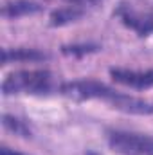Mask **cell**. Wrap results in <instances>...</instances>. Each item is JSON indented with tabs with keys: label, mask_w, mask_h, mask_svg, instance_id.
<instances>
[{
	"label": "cell",
	"mask_w": 153,
	"mask_h": 155,
	"mask_svg": "<svg viewBox=\"0 0 153 155\" xmlns=\"http://www.w3.org/2000/svg\"><path fill=\"white\" fill-rule=\"evenodd\" d=\"M52 90H60L56 78L49 71H16L2 81V94H49Z\"/></svg>",
	"instance_id": "obj_1"
},
{
	"label": "cell",
	"mask_w": 153,
	"mask_h": 155,
	"mask_svg": "<svg viewBox=\"0 0 153 155\" xmlns=\"http://www.w3.org/2000/svg\"><path fill=\"white\" fill-rule=\"evenodd\" d=\"M60 92L76 101H86V99H101L110 103L117 96V90L96 79H79V81H69L60 87Z\"/></svg>",
	"instance_id": "obj_2"
},
{
	"label": "cell",
	"mask_w": 153,
	"mask_h": 155,
	"mask_svg": "<svg viewBox=\"0 0 153 155\" xmlns=\"http://www.w3.org/2000/svg\"><path fill=\"white\" fill-rule=\"evenodd\" d=\"M108 144L119 155H153V139L141 134L110 132Z\"/></svg>",
	"instance_id": "obj_3"
},
{
	"label": "cell",
	"mask_w": 153,
	"mask_h": 155,
	"mask_svg": "<svg viewBox=\"0 0 153 155\" xmlns=\"http://www.w3.org/2000/svg\"><path fill=\"white\" fill-rule=\"evenodd\" d=\"M110 76L115 83L130 88H150L153 87V71H128V69H112Z\"/></svg>",
	"instance_id": "obj_4"
},
{
	"label": "cell",
	"mask_w": 153,
	"mask_h": 155,
	"mask_svg": "<svg viewBox=\"0 0 153 155\" xmlns=\"http://www.w3.org/2000/svg\"><path fill=\"white\" fill-rule=\"evenodd\" d=\"M110 105L121 112H126V114H141L142 116V114L153 112L151 103L139 99V97H133V96H128V94H121V92H117V96L110 101Z\"/></svg>",
	"instance_id": "obj_5"
},
{
	"label": "cell",
	"mask_w": 153,
	"mask_h": 155,
	"mask_svg": "<svg viewBox=\"0 0 153 155\" xmlns=\"http://www.w3.org/2000/svg\"><path fill=\"white\" fill-rule=\"evenodd\" d=\"M43 7L38 2L33 0H7L2 4L0 15L4 18H20V16H27V15H36Z\"/></svg>",
	"instance_id": "obj_6"
},
{
	"label": "cell",
	"mask_w": 153,
	"mask_h": 155,
	"mask_svg": "<svg viewBox=\"0 0 153 155\" xmlns=\"http://www.w3.org/2000/svg\"><path fill=\"white\" fill-rule=\"evenodd\" d=\"M119 15H121L122 22H124L128 27L135 29V31H137L141 36L148 35V33H150V31L153 29V18H151V16H148V15H141V13H135V11H128V9L121 11Z\"/></svg>",
	"instance_id": "obj_7"
},
{
	"label": "cell",
	"mask_w": 153,
	"mask_h": 155,
	"mask_svg": "<svg viewBox=\"0 0 153 155\" xmlns=\"http://www.w3.org/2000/svg\"><path fill=\"white\" fill-rule=\"evenodd\" d=\"M47 56L36 49H4L2 51V63H11V61H40L45 60Z\"/></svg>",
	"instance_id": "obj_8"
},
{
	"label": "cell",
	"mask_w": 153,
	"mask_h": 155,
	"mask_svg": "<svg viewBox=\"0 0 153 155\" xmlns=\"http://www.w3.org/2000/svg\"><path fill=\"white\" fill-rule=\"evenodd\" d=\"M83 16V9L77 5H67V7H60L50 15V25L52 27H61L67 25L70 22H76L77 18Z\"/></svg>",
	"instance_id": "obj_9"
},
{
	"label": "cell",
	"mask_w": 153,
	"mask_h": 155,
	"mask_svg": "<svg viewBox=\"0 0 153 155\" xmlns=\"http://www.w3.org/2000/svg\"><path fill=\"white\" fill-rule=\"evenodd\" d=\"M2 124H4V128H5L7 132L15 134V135H18V137H24V139L31 137L29 126H27L24 121H20L18 117L9 116V114H4V117H2Z\"/></svg>",
	"instance_id": "obj_10"
},
{
	"label": "cell",
	"mask_w": 153,
	"mask_h": 155,
	"mask_svg": "<svg viewBox=\"0 0 153 155\" xmlns=\"http://www.w3.org/2000/svg\"><path fill=\"white\" fill-rule=\"evenodd\" d=\"M65 56H85L97 51V45H67L61 49Z\"/></svg>",
	"instance_id": "obj_11"
},
{
	"label": "cell",
	"mask_w": 153,
	"mask_h": 155,
	"mask_svg": "<svg viewBox=\"0 0 153 155\" xmlns=\"http://www.w3.org/2000/svg\"><path fill=\"white\" fill-rule=\"evenodd\" d=\"M65 2H70L72 5L81 7V5H85V4H92V2H96V0H65Z\"/></svg>",
	"instance_id": "obj_12"
},
{
	"label": "cell",
	"mask_w": 153,
	"mask_h": 155,
	"mask_svg": "<svg viewBox=\"0 0 153 155\" xmlns=\"http://www.w3.org/2000/svg\"><path fill=\"white\" fill-rule=\"evenodd\" d=\"M0 155H24V153L13 152V150H9V148H2V150H0Z\"/></svg>",
	"instance_id": "obj_13"
}]
</instances>
